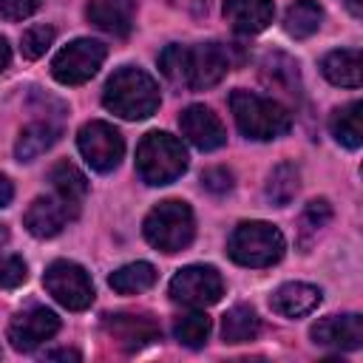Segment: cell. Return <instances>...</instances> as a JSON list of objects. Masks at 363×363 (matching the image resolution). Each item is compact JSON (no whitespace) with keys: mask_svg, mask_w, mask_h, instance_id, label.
Instances as JSON below:
<instances>
[{"mask_svg":"<svg viewBox=\"0 0 363 363\" xmlns=\"http://www.w3.org/2000/svg\"><path fill=\"white\" fill-rule=\"evenodd\" d=\"M102 102L122 119H145L159 108V85L142 68L125 65L108 79Z\"/></svg>","mask_w":363,"mask_h":363,"instance_id":"1","label":"cell"},{"mask_svg":"<svg viewBox=\"0 0 363 363\" xmlns=\"http://www.w3.org/2000/svg\"><path fill=\"white\" fill-rule=\"evenodd\" d=\"M230 108L238 130L250 139H275V136H284L292 125L289 111L278 99H269L252 91H233Z\"/></svg>","mask_w":363,"mask_h":363,"instance_id":"2","label":"cell"},{"mask_svg":"<svg viewBox=\"0 0 363 363\" xmlns=\"http://www.w3.org/2000/svg\"><path fill=\"white\" fill-rule=\"evenodd\" d=\"M136 170L147 184H170L187 170V150L176 136L150 130L136 147Z\"/></svg>","mask_w":363,"mask_h":363,"instance_id":"3","label":"cell"},{"mask_svg":"<svg viewBox=\"0 0 363 363\" xmlns=\"http://www.w3.org/2000/svg\"><path fill=\"white\" fill-rule=\"evenodd\" d=\"M142 230H145L147 244H153L156 250L179 252L193 241V233H196L193 210L179 199H167L147 213Z\"/></svg>","mask_w":363,"mask_h":363,"instance_id":"4","label":"cell"},{"mask_svg":"<svg viewBox=\"0 0 363 363\" xmlns=\"http://www.w3.org/2000/svg\"><path fill=\"white\" fill-rule=\"evenodd\" d=\"M284 235L267 221H244L233 230L227 252L241 267H269L284 255Z\"/></svg>","mask_w":363,"mask_h":363,"instance_id":"5","label":"cell"},{"mask_svg":"<svg viewBox=\"0 0 363 363\" xmlns=\"http://www.w3.org/2000/svg\"><path fill=\"white\" fill-rule=\"evenodd\" d=\"M43 284L51 292V298L57 303H62L65 309H71V312H82L94 303V284L88 278V272L74 261L48 264Z\"/></svg>","mask_w":363,"mask_h":363,"instance_id":"6","label":"cell"},{"mask_svg":"<svg viewBox=\"0 0 363 363\" xmlns=\"http://www.w3.org/2000/svg\"><path fill=\"white\" fill-rule=\"evenodd\" d=\"M105 60V45L96 40H74L68 43L51 62V74L62 85H82L88 82Z\"/></svg>","mask_w":363,"mask_h":363,"instance_id":"7","label":"cell"},{"mask_svg":"<svg viewBox=\"0 0 363 363\" xmlns=\"http://www.w3.org/2000/svg\"><path fill=\"white\" fill-rule=\"evenodd\" d=\"M77 145H79V153L85 156V162L99 170V173H111L122 153H125V142H122V133L102 122V119H94L88 125L79 128V136H77Z\"/></svg>","mask_w":363,"mask_h":363,"instance_id":"8","label":"cell"},{"mask_svg":"<svg viewBox=\"0 0 363 363\" xmlns=\"http://www.w3.org/2000/svg\"><path fill=\"white\" fill-rule=\"evenodd\" d=\"M221 275L213 267H184L170 281V298L176 303L204 309L221 298Z\"/></svg>","mask_w":363,"mask_h":363,"instance_id":"9","label":"cell"},{"mask_svg":"<svg viewBox=\"0 0 363 363\" xmlns=\"http://www.w3.org/2000/svg\"><path fill=\"white\" fill-rule=\"evenodd\" d=\"M230 71V57L218 43H201L187 48V62H184V88L201 91L213 88L216 82L224 79Z\"/></svg>","mask_w":363,"mask_h":363,"instance_id":"10","label":"cell"},{"mask_svg":"<svg viewBox=\"0 0 363 363\" xmlns=\"http://www.w3.org/2000/svg\"><path fill=\"white\" fill-rule=\"evenodd\" d=\"M105 335L113 340V346H119L122 352H139L145 346H150L153 340H159L162 329L150 315H136V312H119V315H108L102 320Z\"/></svg>","mask_w":363,"mask_h":363,"instance_id":"11","label":"cell"},{"mask_svg":"<svg viewBox=\"0 0 363 363\" xmlns=\"http://www.w3.org/2000/svg\"><path fill=\"white\" fill-rule=\"evenodd\" d=\"M60 329V318L45 309V306H31V309H23L11 318L9 323V340L17 352H31L34 346H40L43 340L54 337Z\"/></svg>","mask_w":363,"mask_h":363,"instance_id":"12","label":"cell"},{"mask_svg":"<svg viewBox=\"0 0 363 363\" xmlns=\"http://www.w3.org/2000/svg\"><path fill=\"white\" fill-rule=\"evenodd\" d=\"M77 213H79L77 207H71L68 201H62V199L54 193V196H40V199H34L31 207L26 210L23 221H26V227H28L31 235H37V238H51V235H57L71 218H77Z\"/></svg>","mask_w":363,"mask_h":363,"instance_id":"13","label":"cell"},{"mask_svg":"<svg viewBox=\"0 0 363 363\" xmlns=\"http://www.w3.org/2000/svg\"><path fill=\"white\" fill-rule=\"evenodd\" d=\"M179 125H182V133L187 136V142L196 145L199 150H216V147H221L227 142L221 119L204 105L184 108L182 116H179Z\"/></svg>","mask_w":363,"mask_h":363,"instance_id":"14","label":"cell"},{"mask_svg":"<svg viewBox=\"0 0 363 363\" xmlns=\"http://www.w3.org/2000/svg\"><path fill=\"white\" fill-rule=\"evenodd\" d=\"M312 340L329 349H357L363 343V318L349 315H329L312 326Z\"/></svg>","mask_w":363,"mask_h":363,"instance_id":"15","label":"cell"},{"mask_svg":"<svg viewBox=\"0 0 363 363\" xmlns=\"http://www.w3.org/2000/svg\"><path fill=\"white\" fill-rule=\"evenodd\" d=\"M272 0H224V17L238 34H258L272 23Z\"/></svg>","mask_w":363,"mask_h":363,"instance_id":"16","label":"cell"},{"mask_svg":"<svg viewBox=\"0 0 363 363\" xmlns=\"http://www.w3.org/2000/svg\"><path fill=\"white\" fill-rule=\"evenodd\" d=\"M85 14L96 28L125 37L133 26V0H91Z\"/></svg>","mask_w":363,"mask_h":363,"instance_id":"17","label":"cell"},{"mask_svg":"<svg viewBox=\"0 0 363 363\" xmlns=\"http://www.w3.org/2000/svg\"><path fill=\"white\" fill-rule=\"evenodd\" d=\"M318 303H320V289L318 286H309V284H301V281L278 286L272 292V298H269V306L278 315H284V318H303Z\"/></svg>","mask_w":363,"mask_h":363,"instance_id":"18","label":"cell"},{"mask_svg":"<svg viewBox=\"0 0 363 363\" xmlns=\"http://www.w3.org/2000/svg\"><path fill=\"white\" fill-rule=\"evenodd\" d=\"M323 74L332 85L340 88H360L363 82V65L357 48H340L323 57Z\"/></svg>","mask_w":363,"mask_h":363,"instance_id":"19","label":"cell"},{"mask_svg":"<svg viewBox=\"0 0 363 363\" xmlns=\"http://www.w3.org/2000/svg\"><path fill=\"white\" fill-rule=\"evenodd\" d=\"M261 77H264V82L269 85V88H275V91H281L284 96H289V99H298L301 96V79H298V65H295V60H289L286 54H269V57H264V62H261Z\"/></svg>","mask_w":363,"mask_h":363,"instance_id":"20","label":"cell"},{"mask_svg":"<svg viewBox=\"0 0 363 363\" xmlns=\"http://www.w3.org/2000/svg\"><path fill=\"white\" fill-rule=\"evenodd\" d=\"M48 182H51L54 193H57L62 201H68L71 207L79 210V204H82V199H85V193H88V182H85V176H82L71 162H57V164L51 167V173H48Z\"/></svg>","mask_w":363,"mask_h":363,"instance_id":"21","label":"cell"},{"mask_svg":"<svg viewBox=\"0 0 363 363\" xmlns=\"http://www.w3.org/2000/svg\"><path fill=\"white\" fill-rule=\"evenodd\" d=\"M57 136H60V128L51 125L48 119L45 122H34V125H28V128L20 130L17 145H14V153H17L20 162H31L34 156L45 153L57 142Z\"/></svg>","mask_w":363,"mask_h":363,"instance_id":"22","label":"cell"},{"mask_svg":"<svg viewBox=\"0 0 363 363\" xmlns=\"http://www.w3.org/2000/svg\"><path fill=\"white\" fill-rule=\"evenodd\" d=\"M108 284H111V289H116L122 295H139L156 284V269L147 261H133V264H125L116 272H111Z\"/></svg>","mask_w":363,"mask_h":363,"instance_id":"23","label":"cell"},{"mask_svg":"<svg viewBox=\"0 0 363 363\" xmlns=\"http://www.w3.org/2000/svg\"><path fill=\"white\" fill-rule=\"evenodd\" d=\"M258 329H261V320H258L255 309L247 306V303L233 306V309L224 315V320H221V337H224L227 343H247V340H255Z\"/></svg>","mask_w":363,"mask_h":363,"instance_id":"24","label":"cell"},{"mask_svg":"<svg viewBox=\"0 0 363 363\" xmlns=\"http://www.w3.org/2000/svg\"><path fill=\"white\" fill-rule=\"evenodd\" d=\"M320 20H323V11L315 0H295L289 9H286V17H284V28L289 37L295 40H306L312 37L318 28H320Z\"/></svg>","mask_w":363,"mask_h":363,"instance_id":"25","label":"cell"},{"mask_svg":"<svg viewBox=\"0 0 363 363\" xmlns=\"http://www.w3.org/2000/svg\"><path fill=\"white\" fill-rule=\"evenodd\" d=\"M360 111H363V105H360V102H349V105L337 108V111L332 113V119H329V130H332V136H335L340 145L352 147V150H357V147H360V142H363Z\"/></svg>","mask_w":363,"mask_h":363,"instance_id":"26","label":"cell"},{"mask_svg":"<svg viewBox=\"0 0 363 363\" xmlns=\"http://www.w3.org/2000/svg\"><path fill=\"white\" fill-rule=\"evenodd\" d=\"M298 184H301V173H298V167H295L292 162H281V164H275L272 173H269V182H267V199H269L272 204L284 207V204H289V201L295 199Z\"/></svg>","mask_w":363,"mask_h":363,"instance_id":"27","label":"cell"},{"mask_svg":"<svg viewBox=\"0 0 363 363\" xmlns=\"http://www.w3.org/2000/svg\"><path fill=\"white\" fill-rule=\"evenodd\" d=\"M173 335H176L179 343H184L190 349H199L207 340V335H210V318L204 312H199V309L184 312V315H176Z\"/></svg>","mask_w":363,"mask_h":363,"instance_id":"28","label":"cell"},{"mask_svg":"<svg viewBox=\"0 0 363 363\" xmlns=\"http://www.w3.org/2000/svg\"><path fill=\"white\" fill-rule=\"evenodd\" d=\"M332 221V207L326 199H315L306 204V210L301 213V241L306 244L309 235H315L320 227H326Z\"/></svg>","mask_w":363,"mask_h":363,"instance_id":"29","label":"cell"},{"mask_svg":"<svg viewBox=\"0 0 363 363\" xmlns=\"http://www.w3.org/2000/svg\"><path fill=\"white\" fill-rule=\"evenodd\" d=\"M51 43H54V28H51V26H31V28H26L23 37H20L23 57H28V60L43 57Z\"/></svg>","mask_w":363,"mask_h":363,"instance_id":"30","label":"cell"},{"mask_svg":"<svg viewBox=\"0 0 363 363\" xmlns=\"http://www.w3.org/2000/svg\"><path fill=\"white\" fill-rule=\"evenodd\" d=\"M184 62H187V45H167L159 54V68L173 85H184Z\"/></svg>","mask_w":363,"mask_h":363,"instance_id":"31","label":"cell"},{"mask_svg":"<svg viewBox=\"0 0 363 363\" xmlns=\"http://www.w3.org/2000/svg\"><path fill=\"white\" fill-rule=\"evenodd\" d=\"M26 278H28V269H26V261L20 255L0 258V286L3 289H17Z\"/></svg>","mask_w":363,"mask_h":363,"instance_id":"32","label":"cell"},{"mask_svg":"<svg viewBox=\"0 0 363 363\" xmlns=\"http://www.w3.org/2000/svg\"><path fill=\"white\" fill-rule=\"evenodd\" d=\"M40 6H43V0H0V14L6 20H26Z\"/></svg>","mask_w":363,"mask_h":363,"instance_id":"33","label":"cell"},{"mask_svg":"<svg viewBox=\"0 0 363 363\" xmlns=\"http://www.w3.org/2000/svg\"><path fill=\"white\" fill-rule=\"evenodd\" d=\"M201 184L210 193H227L233 187V173L227 167H210V170L201 173Z\"/></svg>","mask_w":363,"mask_h":363,"instance_id":"34","label":"cell"},{"mask_svg":"<svg viewBox=\"0 0 363 363\" xmlns=\"http://www.w3.org/2000/svg\"><path fill=\"white\" fill-rule=\"evenodd\" d=\"M43 357L45 360H79V352H74V349H54V352H45Z\"/></svg>","mask_w":363,"mask_h":363,"instance_id":"35","label":"cell"},{"mask_svg":"<svg viewBox=\"0 0 363 363\" xmlns=\"http://www.w3.org/2000/svg\"><path fill=\"white\" fill-rule=\"evenodd\" d=\"M11 196H14V190H11V182H9L6 176H0V207H6V204L11 201Z\"/></svg>","mask_w":363,"mask_h":363,"instance_id":"36","label":"cell"},{"mask_svg":"<svg viewBox=\"0 0 363 363\" xmlns=\"http://www.w3.org/2000/svg\"><path fill=\"white\" fill-rule=\"evenodd\" d=\"M9 60H11V48L6 43V37H0V71L9 65Z\"/></svg>","mask_w":363,"mask_h":363,"instance_id":"37","label":"cell"},{"mask_svg":"<svg viewBox=\"0 0 363 363\" xmlns=\"http://www.w3.org/2000/svg\"><path fill=\"white\" fill-rule=\"evenodd\" d=\"M346 6H349V11L354 14V17H360V11H363V0H343Z\"/></svg>","mask_w":363,"mask_h":363,"instance_id":"38","label":"cell"},{"mask_svg":"<svg viewBox=\"0 0 363 363\" xmlns=\"http://www.w3.org/2000/svg\"><path fill=\"white\" fill-rule=\"evenodd\" d=\"M9 244V227L6 224H0V250Z\"/></svg>","mask_w":363,"mask_h":363,"instance_id":"39","label":"cell"},{"mask_svg":"<svg viewBox=\"0 0 363 363\" xmlns=\"http://www.w3.org/2000/svg\"><path fill=\"white\" fill-rule=\"evenodd\" d=\"M0 354H3V352H0Z\"/></svg>","mask_w":363,"mask_h":363,"instance_id":"40","label":"cell"}]
</instances>
